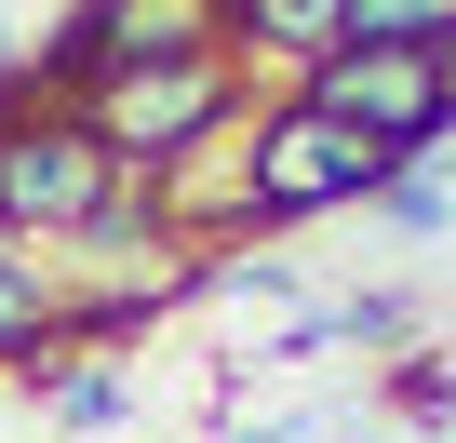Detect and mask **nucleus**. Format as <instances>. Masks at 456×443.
Wrapping results in <instances>:
<instances>
[{
  "label": "nucleus",
  "mask_w": 456,
  "mask_h": 443,
  "mask_svg": "<svg viewBox=\"0 0 456 443\" xmlns=\"http://www.w3.org/2000/svg\"><path fill=\"white\" fill-rule=\"evenodd\" d=\"M68 108L94 121V148H108L121 175H161V161H188L201 135L242 121L256 81L228 68V54H148V68H94V81H68Z\"/></svg>",
  "instance_id": "nucleus-1"
},
{
  "label": "nucleus",
  "mask_w": 456,
  "mask_h": 443,
  "mask_svg": "<svg viewBox=\"0 0 456 443\" xmlns=\"http://www.w3.org/2000/svg\"><path fill=\"white\" fill-rule=\"evenodd\" d=\"M389 161L349 135V121H322L309 94H269V108H242V201H256V229H309V215H362V188H376Z\"/></svg>",
  "instance_id": "nucleus-2"
},
{
  "label": "nucleus",
  "mask_w": 456,
  "mask_h": 443,
  "mask_svg": "<svg viewBox=\"0 0 456 443\" xmlns=\"http://www.w3.org/2000/svg\"><path fill=\"white\" fill-rule=\"evenodd\" d=\"M322 121H349L376 161H416V148H443L456 135V108H443V68L429 54H389V41H336L309 81H296Z\"/></svg>",
  "instance_id": "nucleus-3"
},
{
  "label": "nucleus",
  "mask_w": 456,
  "mask_h": 443,
  "mask_svg": "<svg viewBox=\"0 0 456 443\" xmlns=\"http://www.w3.org/2000/svg\"><path fill=\"white\" fill-rule=\"evenodd\" d=\"M148 54H228L215 41V0H81L68 41L41 54V81H94V68H148Z\"/></svg>",
  "instance_id": "nucleus-4"
},
{
  "label": "nucleus",
  "mask_w": 456,
  "mask_h": 443,
  "mask_svg": "<svg viewBox=\"0 0 456 443\" xmlns=\"http://www.w3.org/2000/svg\"><path fill=\"white\" fill-rule=\"evenodd\" d=\"M215 41H228V68H282V94L349 41V0H215Z\"/></svg>",
  "instance_id": "nucleus-5"
},
{
  "label": "nucleus",
  "mask_w": 456,
  "mask_h": 443,
  "mask_svg": "<svg viewBox=\"0 0 456 443\" xmlns=\"http://www.w3.org/2000/svg\"><path fill=\"white\" fill-rule=\"evenodd\" d=\"M362 215H376L389 242H456V135L416 148V161H389V175L362 188Z\"/></svg>",
  "instance_id": "nucleus-6"
},
{
  "label": "nucleus",
  "mask_w": 456,
  "mask_h": 443,
  "mask_svg": "<svg viewBox=\"0 0 456 443\" xmlns=\"http://www.w3.org/2000/svg\"><path fill=\"white\" fill-rule=\"evenodd\" d=\"M28 390H41V430H54V443H94V430H121V416H134V376H121V363H94V349H54Z\"/></svg>",
  "instance_id": "nucleus-7"
},
{
  "label": "nucleus",
  "mask_w": 456,
  "mask_h": 443,
  "mask_svg": "<svg viewBox=\"0 0 456 443\" xmlns=\"http://www.w3.org/2000/svg\"><path fill=\"white\" fill-rule=\"evenodd\" d=\"M336 349H362V363L429 349V283H349L336 296Z\"/></svg>",
  "instance_id": "nucleus-8"
},
{
  "label": "nucleus",
  "mask_w": 456,
  "mask_h": 443,
  "mask_svg": "<svg viewBox=\"0 0 456 443\" xmlns=\"http://www.w3.org/2000/svg\"><path fill=\"white\" fill-rule=\"evenodd\" d=\"M201 296H228V309H282V323H296V309H309L322 283H309L296 256H256V242H215V256H201Z\"/></svg>",
  "instance_id": "nucleus-9"
},
{
  "label": "nucleus",
  "mask_w": 456,
  "mask_h": 443,
  "mask_svg": "<svg viewBox=\"0 0 456 443\" xmlns=\"http://www.w3.org/2000/svg\"><path fill=\"white\" fill-rule=\"evenodd\" d=\"M349 41H389V54H443V41H456V0H349Z\"/></svg>",
  "instance_id": "nucleus-10"
},
{
  "label": "nucleus",
  "mask_w": 456,
  "mask_h": 443,
  "mask_svg": "<svg viewBox=\"0 0 456 443\" xmlns=\"http://www.w3.org/2000/svg\"><path fill=\"white\" fill-rule=\"evenodd\" d=\"M215 443H349V416L336 403H269V416H228Z\"/></svg>",
  "instance_id": "nucleus-11"
},
{
  "label": "nucleus",
  "mask_w": 456,
  "mask_h": 443,
  "mask_svg": "<svg viewBox=\"0 0 456 443\" xmlns=\"http://www.w3.org/2000/svg\"><path fill=\"white\" fill-rule=\"evenodd\" d=\"M389 403H403V416H456V349H403Z\"/></svg>",
  "instance_id": "nucleus-12"
},
{
  "label": "nucleus",
  "mask_w": 456,
  "mask_h": 443,
  "mask_svg": "<svg viewBox=\"0 0 456 443\" xmlns=\"http://www.w3.org/2000/svg\"><path fill=\"white\" fill-rule=\"evenodd\" d=\"M429 68H443V108H456V41H443V54H429Z\"/></svg>",
  "instance_id": "nucleus-13"
},
{
  "label": "nucleus",
  "mask_w": 456,
  "mask_h": 443,
  "mask_svg": "<svg viewBox=\"0 0 456 443\" xmlns=\"http://www.w3.org/2000/svg\"><path fill=\"white\" fill-rule=\"evenodd\" d=\"M41 443H54V430H41Z\"/></svg>",
  "instance_id": "nucleus-14"
}]
</instances>
